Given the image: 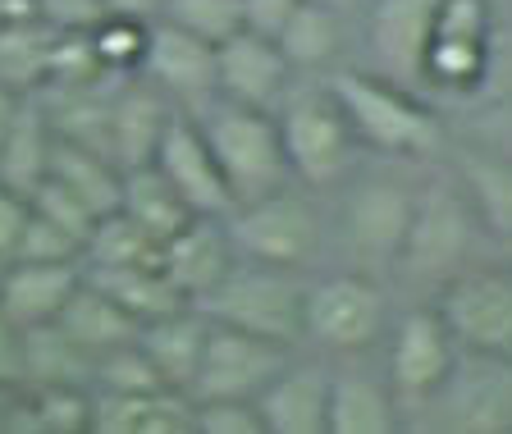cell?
Returning a JSON list of instances; mask_svg holds the SVG:
<instances>
[{"label":"cell","instance_id":"6da1fadb","mask_svg":"<svg viewBox=\"0 0 512 434\" xmlns=\"http://www.w3.org/2000/svg\"><path fill=\"white\" fill-rule=\"evenodd\" d=\"M202 133L211 142V156L220 165L229 197L238 202H256L275 188H288V156L279 142V124L275 110H256V106H238L215 96L211 106L202 110Z\"/></svg>","mask_w":512,"mask_h":434},{"label":"cell","instance_id":"7a4b0ae2","mask_svg":"<svg viewBox=\"0 0 512 434\" xmlns=\"http://www.w3.org/2000/svg\"><path fill=\"white\" fill-rule=\"evenodd\" d=\"M302 302H307V284L284 265H261V261H234V270L197 302L211 320L220 325L247 329L256 339L270 343H293L302 339Z\"/></svg>","mask_w":512,"mask_h":434},{"label":"cell","instance_id":"3957f363","mask_svg":"<svg viewBox=\"0 0 512 434\" xmlns=\"http://www.w3.org/2000/svg\"><path fill=\"white\" fill-rule=\"evenodd\" d=\"M330 96L339 101L352 138L371 142V147L394 151V156H430L439 147V124L430 119V110H421L403 87L384 83V78L348 69L330 83Z\"/></svg>","mask_w":512,"mask_h":434},{"label":"cell","instance_id":"277c9868","mask_svg":"<svg viewBox=\"0 0 512 434\" xmlns=\"http://www.w3.org/2000/svg\"><path fill=\"white\" fill-rule=\"evenodd\" d=\"M224 229H229V243L243 261L284 265V270L307 265L320 247L316 211H311L307 197L288 188H275L266 197H256V202H238L224 215Z\"/></svg>","mask_w":512,"mask_h":434},{"label":"cell","instance_id":"5b68a950","mask_svg":"<svg viewBox=\"0 0 512 434\" xmlns=\"http://www.w3.org/2000/svg\"><path fill=\"white\" fill-rule=\"evenodd\" d=\"M279 142L288 156V174L307 188H330L343 179L352 160V128L343 119L339 101L330 92H302L288 96L284 110L275 115Z\"/></svg>","mask_w":512,"mask_h":434},{"label":"cell","instance_id":"8992f818","mask_svg":"<svg viewBox=\"0 0 512 434\" xmlns=\"http://www.w3.org/2000/svg\"><path fill=\"white\" fill-rule=\"evenodd\" d=\"M284 366H288L284 343L256 339L247 329L211 320L197 375H192V384H188V398L192 403H206V398H256Z\"/></svg>","mask_w":512,"mask_h":434},{"label":"cell","instance_id":"52a82bcc","mask_svg":"<svg viewBox=\"0 0 512 434\" xmlns=\"http://www.w3.org/2000/svg\"><path fill=\"white\" fill-rule=\"evenodd\" d=\"M384 329V293L366 275H330L307 288L302 339L330 352H362Z\"/></svg>","mask_w":512,"mask_h":434},{"label":"cell","instance_id":"ba28073f","mask_svg":"<svg viewBox=\"0 0 512 434\" xmlns=\"http://www.w3.org/2000/svg\"><path fill=\"white\" fill-rule=\"evenodd\" d=\"M439 316L453 329V343H467L476 357L512 361V270H476L453 279Z\"/></svg>","mask_w":512,"mask_h":434},{"label":"cell","instance_id":"9c48e42d","mask_svg":"<svg viewBox=\"0 0 512 434\" xmlns=\"http://www.w3.org/2000/svg\"><path fill=\"white\" fill-rule=\"evenodd\" d=\"M151 165L160 170V179L170 183L183 197L192 215H229L234 211V197H229V183H224L220 165L211 156V142H206L202 124L188 115H170L160 128V142L151 151Z\"/></svg>","mask_w":512,"mask_h":434},{"label":"cell","instance_id":"30bf717a","mask_svg":"<svg viewBox=\"0 0 512 434\" xmlns=\"http://www.w3.org/2000/svg\"><path fill=\"white\" fill-rule=\"evenodd\" d=\"M490 28V0H439L421 78L444 87H476L490 64Z\"/></svg>","mask_w":512,"mask_h":434},{"label":"cell","instance_id":"8fae6325","mask_svg":"<svg viewBox=\"0 0 512 434\" xmlns=\"http://www.w3.org/2000/svg\"><path fill=\"white\" fill-rule=\"evenodd\" d=\"M142 74L151 78L160 96H174L202 115L215 101V46L183 32L170 19L147 23V51H142Z\"/></svg>","mask_w":512,"mask_h":434},{"label":"cell","instance_id":"7c38bea8","mask_svg":"<svg viewBox=\"0 0 512 434\" xmlns=\"http://www.w3.org/2000/svg\"><path fill=\"white\" fill-rule=\"evenodd\" d=\"M471 247V211L462 202V192L453 188H430L426 197H416L412 229L398 252V265L416 279H439L453 275V265L467 256Z\"/></svg>","mask_w":512,"mask_h":434},{"label":"cell","instance_id":"4fadbf2b","mask_svg":"<svg viewBox=\"0 0 512 434\" xmlns=\"http://www.w3.org/2000/svg\"><path fill=\"white\" fill-rule=\"evenodd\" d=\"M293 64L284 60L275 37L252 28H238L229 42L215 46V96L238 101V106L275 110L288 92Z\"/></svg>","mask_w":512,"mask_h":434},{"label":"cell","instance_id":"5bb4252c","mask_svg":"<svg viewBox=\"0 0 512 434\" xmlns=\"http://www.w3.org/2000/svg\"><path fill=\"white\" fill-rule=\"evenodd\" d=\"M416 197L394 179H366L362 188L348 197V247L357 261L366 265H398V252L412 229Z\"/></svg>","mask_w":512,"mask_h":434},{"label":"cell","instance_id":"9a60e30c","mask_svg":"<svg viewBox=\"0 0 512 434\" xmlns=\"http://www.w3.org/2000/svg\"><path fill=\"white\" fill-rule=\"evenodd\" d=\"M453 375V329L439 311H407L389 348V380L407 403H426Z\"/></svg>","mask_w":512,"mask_h":434},{"label":"cell","instance_id":"2e32d148","mask_svg":"<svg viewBox=\"0 0 512 434\" xmlns=\"http://www.w3.org/2000/svg\"><path fill=\"white\" fill-rule=\"evenodd\" d=\"M234 261L238 252L229 243V229H224L220 215H192L174 238L160 243V270L170 275V284L188 297L192 307L234 270Z\"/></svg>","mask_w":512,"mask_h":434},{"label":"cell","instance_id":"e0dca14e","mask_svg":"<svg viewBox=\"0 0 512 434\" xmlns=\"http://www.w3.org/2000/svg\"><path fill=\"white\" fill-rule=\"evenodd\" d=\"M439 0H375L371 14V51L394 83H416L426 64L430 28Z\"/></svg>","mask_w":512,"mask_h":434},{"label":"cell","instance_id":"ac0fdd59","mask_svg":"<svg viewBox=\"0 0 512 434\" xmlns=\"http://www.w3.org/2000/svg\"><path fill=\"white\" fill-rule=\"evenodd\" d=\"M83 279V265L74 261H5L0 279V316L10 325H46L60 316L69 293Z\"/></svg>","mask_w":512,"mask_h":434},{"label":"cell","instance_id":"d6986e66","mask_svg":"<svg viewBox=\"0 0 512 434\" xmlns=\"http://www.w3.org/2000/svg\"><path fill=\"white\" fill-rule=\"evenodd\" d=\"M256 412L266 434H325V412H330V375L320 366H293L256 393Z\"/></svg>","mask_w":512,"mask_h":434},{"label":"cell","instance_id":"ffe728a7","mask_svg":"<svg viewBox=\"0 0 512 434\" xmlns=\"http://www.w3.org/2000/svg\"><path fill=\"white\" fill-rule=\"evenodd\" d=\"M165 119H170V106L160 101L156 87H128L101 115V151L115 160L119 170L151 165V151L160 142Z\"/></svg>","mask_w":512,"mask_h":434},{"label":"cell","instance_id":"44dd1931","mask_svg":"<svg viewBox=\"0 0 512 434\" xmlns=\"http://www.w3.org/2000/svg\"><path fill=\"white\" fill-rule=\"evenodd\" d=\"M92 434H192V398L179 389L96 393Z\"/></svg>","mask_w":512,"mask_h":434},{"label":"cell","instance_id":"7402d4cb","mask_svg":"<svg viewBox=\"0 0 512 434\" xmlns=\"http://www.w3.org/2000/svg\"><path fill=\"white\" fill-rule=\"evenodd\" d=\"M55 325H60L64 334H69V339H74L78 348L96 361L101 352L124 348V343L138 339L142 320L128 316L115 297H110L101 284H92V279H87V270H83V279H78V288L69 293V302L60 307Z\"/></svg>","mask_w":512,"mask_h":434},{"label":"cell","instance_id":"603a6c76","mask_svg":"<svg viewBox=\"0 0 512 434\" xmlns=\"http://www.w3.org/2000/svg\"><path fill=\"white\" fill-rule=\"evenodd\" d=\"M206 329H211V320H206L202 307H179L170 316L147 320L138 329V348L151 357L160 380L170 384V389L188 393L192 375H197V361H202V348H206Z\"/></svg>","mask_w":512,"mask_h":434},{"label":"cell","instance_id":"cb8c5ba5","mask_svg":"<svg viewBox=\"0 0 512 434\" xmlns=\"http://www.w3.org/2000/svg\"><path fill=\"white\" fill-rule=\"evenodd\" d=\"M46 179H55L60 188H69L92 215L119 211L124 170H119V165L106 156V151H96L92 142H78V138H64V133H55Z\"/></svg>","mask_w":512,"mask_h":434},{"label":"cell","instance_id":"d4e9b609","mask_svg":"<svg viewBox=\"0 0 512 434\" xmlns=\"http://www.w3.org/2000/svg\"><path fill=\"white\" fill-rule=\"evenodd\" d=\"M51 142H55L51 119H46V110L37 106V92H28L19 101V115H14L10 133L0 138V183H10L14 192L28 197V192L46 179Z\"/></svg>","mask_w":512,"mask_h":434},{"label":"cell","instance_id":"484cf974","mask_svg":"<svg viewBox=\"0 0 512 434\" xmlns=\"http://www.w3.org/2000/svg\"><path fill=\"white\" fill-rule=\"evenodd\" d=\"M87 270V265H83ZM92 284H101L128 316H138L142 325L156 316H170L179 307H192L188 297L170 284V275L160 270V261H142V265H106V270H87Z\"/></svg>","mask_w":512,"mask_h":434},{"label":"cell","instance_id":"4316f807","mask_svg":"<svg viewBox=\"0 0 512 434\" xmlns=\"http://www.w3.org/2000/svg\"><path fill=\"white\" fill-rule=\"evenodd\" d=\"M398 430V403L389 389L366 375H339L330 380V412H325V434H394Z\"/></svg>","mask_w":512,"mask_h":434},{"label":"cell","instance_id":"83f0119b","mask_svg":"<svg viewBox=\"0 0 512 434\" xmlns=\"http://www.w3.org/2000/svg\"><path fill=\"white\" fill-rule=\"evenodd\" d=\"M119 211L138 224L147 238L165 243L183 224L192 220V211L183 206V197L160 179L156 165H138V170H124V192H119Z\"/></svg>","mask_w":512,"mask_h":434},{"label":"cell","instance_id":"f1b7e54d","mask_svg":"<svg viewBox=\"0 0 512 434\" xmlns=\"http://www.w3.org/2000/svg\"><path fill=\"white\" fill-rule=\"evenodd\" d=\"M60 32L46 28L37 14L0 23V83L14 92H37L51 69V51Z\"/></svg>","mask_w":512,"mask_h":434},{"label":"cell","instance_id":"f546056e","mask_svg":"<svg viewBox=\"0 0 512 434\" xmlns=\"http://www.w3.org/2000/svg\"><path fill=\"white\" fill-rule=\"evenodd\" d=\"M19 334H23V384H83L92 375V357L55 320L28 325Z\"/></svg>","mask_w":512,"mask_h":434},{"label":"cell","instance_id":"4dcf8cb0","mask_svg":"<svg viewBox=\"0 0 512 434\" xmlns=\"http://www.w3.org/2000/svg\"><path fill=\"white\" fill-rule=\"evenodd\" d=\"M275 42L293 69H320V64H330L339 55L343 32L334 10H325L320 0H302L298 10L288 14L284 28L275 32Z\"/></svg>","mask_w":512,"mask_h":434},{"label":"cell","instance_id":"1f68e13d","mask_svg":"<svg viewBox=\"0 0 512 434\" xmlns=\"http://www.w3.org/2000/svg\"><path fill=\"white\" fill-rule=\"evenodd\" d=\"M458 170L480 220L490 224L499 238H512V160L485 156V151H462Z\"/></svg>","mask_w":512,"mask_h":434},{"label":"cell","instance_id":"d6a6232c","mask_svg":"<svg viewBox=\"0 0 512 434\" xmlns=\"http://www.w3.org/2000/svg\"><path fill=\"white\" fill-rule=\"evenodd\" d=\"M87 270H106V265H142V261H160V243L147 238L138 224L128 220L124 211H106L92 224L83 247Z\"/></svg>","mask_w":512,"mask_h":434},{"label":"cell","instance_id":"836d02e7","mask_svg":"<svg viewBox=\"0 0 512 434\" xmlns=\"http://www.w3.org/2000/svg\"><path fill=\"white\" fill-rule=\"evenodd\" d=\"M160 19L179 23L183 32L220 46L243 28V0H165Z\"/></svg>","mask_w":512,"mask_h":434},{"label":"cell","instance_id":"e575fe53","mask_svg":"<svg viewBox=\"0 0 512 434\" xmlns=\"http://www.w3.org/2000/svg\"><path fill=\"white\" fill-rule=\"evenodd\" d=\"M87 42H92V55L106 74H133V69H142V51H147V23L106 14L87 32Z\"/></svg>","mask_w":512,"mask_h":434},{"label":"cell","instance_id":"d590c367","mask_svg":"<svg viewBox=\"0 0 512 434\" xmlns=\"http://www.w3.org/2000/svg\"><path fill=\"white\" fill-rule=\"evenodd\" d=\"M92 380L96 389L106 393H156V389H170V384L156 375L151 357L138 348V339L124 343V348H110L92 361Z\"/></svg>","mask_w":512,"mask_h":434},{"label":"cell","instance_id":"8d00e7d4","mask_svg":"<svg viewBox=\"0 0 512 434\" xmlns=\"http://www.w3.org/2000/svg\"><path fill=\"white\" fill-rule=\"evenodd\" d=\"M10 261H74V265H83V243H78L69 229L51 224L46 215H37L28 206V224H23L19 247H14Z\"/></svg>","mask_w":512,"mask_h":434},{"label":"cell","instance_id":"74e56055","mask_svg":"<svg viewBox=\"0 0 512 434\" xmlns=\"http://www.w3.org/2000/svg\"><path fill=\"white\" fill-rule=\"evenodd\" d=\"M192 434H266L256 398H206L192 403Z\"/></svg>","mask_w":512,"mask_h":434},{"label":"cell","instance_id":"f35d334b","mask_svg":"<svg viewBox=\"0 0 512 434\" xmlns=\"http://www.w3.org/2000/svg\"><path fill=\"white\" fill-rule=\"evenodd\" d=\"M32 10L55 32H92L106 19V0H32Z\"/></svg>","mask_w":512,"mask_h":434},{"label":"cell","instance_id":"ab89813d","mask_svg":"<svg viewBox=\"0 0 512 434\" xmlns=\"http://www.w3.org/2000/svg\"><path fill=\"white\" fill-rule=\"evenodd\" d=\"M23 224H28V197L14 192L10 183H0V261H10L14 256Z\"/></svg>","mask_w":512,"mask_h":434},{"label":"cell","instance_id":"60d3db41","mask_svg":"<svg viewBox=\"0 0 512 434\" xmlns=\"http://www.w3.org/2000/svg\"><path fill=\"white\" fill-rule=\"evenodd\" d=\"M298 5H302V0H243V28L275 37Z\"/></svg>","mask_w":512,"mask_h":434},{"label":"cell","instance_id":"b9f144b4","mask_svg":"<svg viewBox=\"0 0 512 434\" xmlns=\"http://www.w3.org/2000/svg\"><path fill=\"white\" fill-rule=\"evenodd\" d=\"M0 384L5 389L23 384V334L5 316H0Z\"/></svg>","mask_w":512,"mask_h":434},{"label":"cell","instance_id":"7bdbcfd3","mask_svg":"<svg viewBox=\"0 0 512 434\" xmlns=\"http://www.w3.org/2000/svg\"><path fill=\"white\" fill-rule=\"evenodd\" d=\"M165 0H106V14H119V19H138V23H151L160 19Z\"/></svg>","mask_w":512,"mask_h":434},{"label":"cell","instance_id":"ee69618b","mask_svg":"<svg viewBox=\"0 0 512 434\" xmlns=\"http://www.w3.org/2000/svg\"><path fill=\"white\" fill-rule=\"evenodd\" d=\"M28 92H14V87H5L0 83V138H5V133H10V124H14V115H19V101Z\"/></svg>","mask_w":512,"mask_h":434},{"label":"cell","instance_id":"f6af8a7d","mask_svg":"<svg viewBox=\"0 0 512 434\" xmlns=\"http://www.w3.org/2000/svg\"><path fill=\"white\" fill-rule=\"evenodd\" d=\"M23 14H37V10H32V0H0V23L23 19Z\"/></svg>","mask_w":512,"mask_h":434},{"label":"cell","instance_id":"bcb514c9","mask_svg":"<svg viewBox=\"0 0 512 434\" xmlns=\"http://www.w3.org/2000/svg\"><path fill=\"white\" fill-rule=\"evenodd\" d=\"M10 407H14V389L0 384V430H10Z\"/></svg>","mask_w":512,"mask_h":434},{"label":"cell","instance_id":"7dc6e473","mask_svg":"<svg viewBox=\"0 0 512 434\" xmlns=\"http://www.w3.org/2000/svg\"><path fill=\"white\" fill-rule=\"evenodd\" d=\"M0 279H5V261H0Z\"/></svg>","mask_w":512,"mask_h":434}]
</instances>
